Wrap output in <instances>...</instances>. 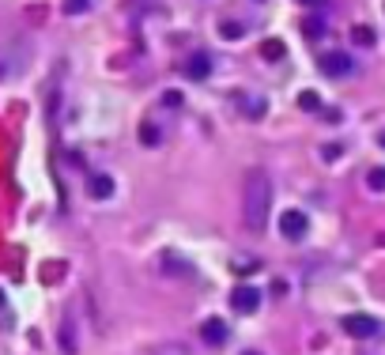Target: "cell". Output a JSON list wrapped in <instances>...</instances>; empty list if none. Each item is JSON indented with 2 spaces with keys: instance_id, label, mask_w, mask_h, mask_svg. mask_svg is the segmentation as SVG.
I'll list each match as a JSON object with an SVG mask.
<instances>
[{
  "instance_id": "obj_1",
  "label": "cell",
  "mask_w": 385,
  "mask_h": 355,
  "mask_svg": "<svg viewBox=\"0 0 385 355\" xmlns=\"http://www.w3.org/2000/svg\"><path fill=\"white\" fill-rule=\"evenodd\" d=\"M272 212V182L261 166H253L242 185V216H246L249 231H265V219Z\"/></svg>"
},
{
  "instance_id": "obj_2",
  "label": "cell",
  "mask_w": 385,
  "mask_h": 355,
  "mask_svg": "<svg viewBox=\"0 0 385 355\" xmlns=\"http://www.w3.org/2000/svg\"><path fill=\"white\" fill-rule=\"evenodd\" d=\"M340 325H344L347 336H355V340H374V336L382 333V321L370 317V314H347Z\"/></svg>"
},
{
  "instance_id": "obj_3",
  "label": "cell",
  "mask_w": 385,
  "mask_h": 355,
  "mask_svg": "<svg viewBox=\"0 0 385 355\" xmlns=\"http://www.w3.org/2000/svg\"><path fill=\"white\" fill-rule=\"evenodd\" d=\"M306 227H310V219H306V212H298V208H287L284 216H279V235L291 238V242L303 238Z\"/></svg>"
},
{
  "instance_id": "obj_4",
  "label": "cell",
  "mask_w": 385,
  "mask_h": 355,
  "mask_svg": "<svg viewBox=\"0 0 385 355\" xmlns=\"http://www.w3.org/2000/svg\"><path fill=\"white\" fill-rule=\"evenodd\" d=\"M231 306L238 314H253L261 306V291L257 287H249V284H238V287H231Z\"/></svg>"
},
{
  "instance_id": "obj_5",
  "label": "cell",
  "mask_w": 385,
  "mask_h": 355,
  "mask_svg": "<svg viewBox=\"0 0 385 355\" xmlns=\"http://www.w3.org/2000/svg\"><path fill=\"white\" fill-rule=\"evenodd\" d=\"M351 68H355V61L347 57V53H340V50H333V53H325V57H321V72H325V76H333V80L347 76Z\"/></svg>"
},
{
  "instance_id": "obj_6",
  "label": "cell",
  "mask_w": 385,
  "mask_h": 355,
  "mask_svg": "<svg viewBox=\"0 0 385 355\" xmlns=\"http://www.w3.org/2000/svg\"><path fill=\"white\" fill-rule=\"evenodd\" d=\"M201 336H204L208 348H223V344H227V325H223L219 317H208V321L201 325Z\"/></svg>"
},
{
  "instance_id": "obj_7",
  "label": "cell",
  "mask_w": 385,
  "mask_h": 355,
  "mask_svg": "<svg viewBox=\"0 0 385 355\" xmlns=\"http://www.w3.org/2000/svg\"><path fill=\"white\" fill-rule=\"evenodd\" d=\"M208 72H212V57H208V53H193V57L185 61V76H189V80H208Z\"/></svg>"
},
{
  "instance_id": "obj_8",
  "label": "cell",
  "mask_w": 385,
  "mask_h": 355,
  "mask_svg": "<svg viewBox=\"0 0 385 355\" xmlns=\"http://www.w3.org/2000/svg\"><path fill=\"white\" fill-rule=\"evenodd\" d=\"M91 197H95V201L114 197V178H110V174H95V178H91Z\"/></svg>"
},
{
  "instance_id": "obj_9",
  "label": "cell",
  "mask_w": 385,
  "mask_h": 355,
  "mask_svg": "<svg viewBox=\"0 0 385 355\" xmlns=\"http://www.w3.org/2000/svg\"><path fill=\"white\" fill-rule=\"evenodd\" d=\"M284 53H287V45L279 38H268L265 45H261V57H265V61H284Z\"/></svg>"
},
{
  "instance_id": "obj_10",
  "label": "cell",
  "mask_w": 385,
  "mask_h": 355,
  "mask_svg": "<svg viewBox=\"0 0 385 355\" xmlns=\"http://www.w3.org/2000/svg\"><path fill=\"white\" fill-rule=\"evenodd\" d=\"M303 34H306V38H321V34H325V20H321V15H306V20H303Z\"/></svg>"
},
{
  "instance_id": "obj_11",
  "label": "cell",
  "mask_w": 385,
  "mask_h": 355,
  "mask_svg": "<svg viewBox=\"0 0 385 355\" xmlns=\"http://www.w3.org/2000/svg\"><path fill=\"white\" fill-rule=\"evenodd\" d=\"M159 140H163V133H159V125H140V144L159 147Z\"/></svg>"
},
{
  "instance_id": "obj_12",
  "label": "cell",
  "mask_w": 385,
  "mask_h": 355,
  "mask_svg": "<svg viewBox=\"0 0 385 355\" xmlns=\"http://www.w3.org/2000/svg\"><path fill=\"white\" fill-rule=\"evenodd\" d=\"M298 106H303L306 114H317V110H321V99H317L314 91H303V95H298Z\"/></svg>"
},
{
  "instance_id": "obj_13",
  "label": "cell",
  "mask_w": 385,
  "mask_h": 355,
  "mask_svg": "<svg viewBox=\"0 0 385 355\" xmlns=\"http://www.w3.org/2000/svg\"><path fill=\"white\" fill-rule=\"evenodd\" d=\"M61 348L68 352V355H76V336H72V321H64V329H61Z\"/></svg>"
},
{
  "instance_id": "obj_14",
  "label": "cell",
  "mask_w": 385,
  "mask_h": 355,
  "mask_svg": "<svg viewBox=\"0 0 385 355\" xmlns=\"http://www.w3.org/2000/svg\"><path fill=\"white\" fill-rule=\"evenodd\" d=\"M366 185H370V189H385V166H374V171L370 174H366Z\"/></svg>"
},
{
  "instance_id": "obj_15",
  "label": "cell",
  "mask_w": 385,
  "mask_h": 355,
  "mask_svg": "<svg viewBox=\"0 0 385 355\" xmlns=\"http://www.w3.org/2000/svg\"><path fill=\"white\" fill-rule=\"evenodd\" d=\"M351 42H359V45H374V31H370V27H355V31H351Z\"/></svg>"
},
{
  "instance_id": "obj_16",
  "label": "cell",
  "mask_w": 385,
  "mask_h": 355,
  "mask_svg": "<svg viewBox=\"0 0 385 355\" xmlns=\"http://www.w3.org/2000/svg\"><path fill=\"white\" fill-rule=\"evenodd\" d=\"M91 8V0H64V12L68 15H80V12H87Z\"/></svg>"
},
{
  "instance_id": "obj_17",
  "label": "cell",
  "mask_w": 385,
  "mask_h": 355,
  "mask_svg": "<svg viewBox=\"0 0 385 355\" xmlns=\"http://www.w3.org/2000/svg\"><path fill=\"white\" fill-rule=\"evenodd\" d=\"M238 102H242V106L249 110L253 117H257V114H265V102H253V99H246V95H238Z\"/></svg>"
},
{
  "instance_id": "obj_18",
  "label": "cell",
  "mask_w": 385,
  "mask_h": 355,
  "mask_svg": "<svg viewBox=\"0 0 385 355\" xmlns=\"http://www.w3.org/2000/svg\"><path fill=\"white\" fill-rule=\"evenodd\" d=\"M223 38H242V27L238 23H223Z\"/></svg>"
},
{
  "instance_id": "obj_19",
  "label": "cell",
  "mask_w": 385,
  "mask_h": 355,
  "mask_svg": "<svg viewBox=\"0 0 385 355\" xmlns=\"http://www.w3.org/2000/svg\"><path fill=\"white\" fill-rule=\"evenodd\" d=\"M163 102H166V106H177V102H182V95H177V91H166Z\"/></svg>"
},
{
  "instance_id": "obj_20",
  "label": "cell",
  "mask_w": 385,
  "mask_h": 355,
  "mask_svg": "<svg viewBox=\"0 0 385 355\" xmlns=\"http://www.w3.org/2000/svg\"><path fill=\"white\" fill-rule=\"evenodd\" d=\"M295 4H310V8H314V4H321V0H295Z\"/></svg>"
},
{
  "instance_id": "obj_21",
  "label": "cell",
  "mask_w": 385,
  "mask_h": 355,
  "mask_svg": "<svg viewBox=\"0 0 385 355\" xmlns=\"http://www.w3.org/2000/svg\"><path fill=\"white\" fill-rule=\"evenodd\" d=\"M242 355H261V352H242Z\"/></svg>"
},
{
  "instance_id": "obj_22",
  "label": "cell",
  "mask_w": 385,
  "mask_h": 355,
  "mask_svg": "<svg viewBox=\"0 0 385 355\" xmlns=\"http://www.w3.org/2000/svg\"><path fill=\"white\" fill-rule=\"evenodd\" d=\"M0 306H4V295H0Z\"/></svg>"
},
{
  "instance_id": "obj_23",
  "label": "cell",
  "mask_w": 385,
  "mask_h": 355,
  "mask_svg": "<svg viewBox=\"0 0 385 355\" xmlns=\"http://www.w3.org/2000/svg\"><path fill=\"white\" fill-rule=\"evenodd\" d=\"M382 144H385V133H382Z\"/></svg>"
}]
</instances>
